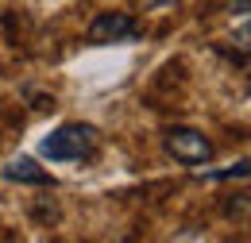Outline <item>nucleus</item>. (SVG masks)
<instances>
[{
	"mask_svg": "<svg viewBox=\"0 0 251 243\" xmlns=\"http://www.w3.org/2000/svg\"><path fill=\"white\" fill-rule=\"evenodd\" d=\"M162 151L170 154L178 166H189V170H197V166H205V162H213V139L201 131V127H189V123H174V127H166L162 131Z\"/></svg>",
	"mask_w": 251,
	"mask_h": 243,
	"instance_id": "2",
	"label": "nucleus"
},
{
	"mask_svg": "<svg viewBox=\"0 0 251 243\" xmlns=\"http://www.w3.org/2000/svg\"><path fill=\"white\" fill-rule=\"evenodd\" d=\"M97 154H100V127L85 120H66L39 139V158L58 166H85Z\"/></svg>",
	"mask_w": 251,
	"mask_h": 243,
	"instance_id": "1",
	"label": "nucleus"
},
{
	"mask_svg": "<svg viewBox=\"0 0 251 243\" xmlns=\"http://www.w3.org/2000/svg\"><path fill=\"white\" fill-rule=\"evenodd\" d=\"M151 8H174V4H182V0H147Z\"/></svg>",
	"mask_w": 251,
	"mask_h": 243,
	"instance_id": "8",
	"label": "nucleus"
},
{
	"mask_svg": "<svg viewBox=\"0 0 251 243\" xmlns=\"http://www.w3.org/2000/svg\"><path fill=\"white\" fill-rule=\"evenodd\" d=\"M0 178L4 182H16V185H54V178L39 166L35 154H16L0 166Z\"/></svg>",
	"mask_w": 251,
	"mask_h": 243,
	"instance_id": "4",
	"label": "nucleus"
},
{
	"mask_svg": "<svg viewBox=\"0 0 251 243\" xmlns=\"http://www.w3.org/2000/svg\"><path fill=\"white\" fill-rule=\"evenodd\" d=\"M85 39L93 47H112V43H143V24L131 12H97L89 20Z\"/></svg>",
	"mask_w": 251,
	"mask_h": 243,
	"instance_id": "3",
	"label": "nucleus"
},
{
	"mask_svg": "<svg viewBox=\"0 0 251 243\" xmlns=\"http://www.w3.org/2000/svg\"><path fill=\"white\" fill-rule=\"evenodd\" d=\"M248 174H251V162L240 158V162H232V166H224V170H197L193 178H197V182H248Z\"/></svg>",
	"mask_w": 251,
	"mask_h": 243,
	"instance_id": "5",
	"label": "nucleus"
},
{
	"mask_svg": "<svg viewBox=\"0 0 251 243\" xmlns=\"http://www.w3.org/2000/svg\"><path fill=\"white\" fill-rule=\"evenodd\" d=\"M228 8H232V16L248 20V0H228Z\"/></svg>",
	"mask_w": 251,
	"mask_h": 243,
	"instance_id": "7",
	"label": "nucleus"
},
{
	"mask_svg": "<svg viewBox=\"0 0 251 243\" xmlns=\"http://www.w3.org/2000/svg\"><path fill=\"white\" fill-rule=\"evenodd\" d=\"M224 216L228 220H248V189H240V193H228V201H224Z\"/></svg>",
	"mask_w": 251,
	"mask_h": 243,
	"instance_id": "6",
	"label": "nucleus"
}]
</instances>
